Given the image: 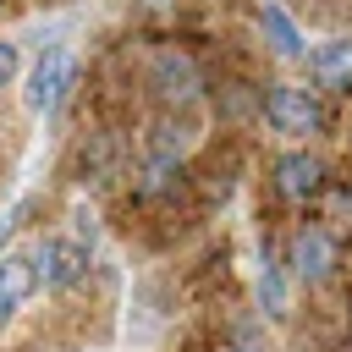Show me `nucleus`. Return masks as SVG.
I'll use <instances>...</instances> for the list:
<instances>
[{
    "instance_id": "1",
    "label": "nucleus",
    "mask_w": 352,
    "mask_h": 352,
    "mask_svg": "<svg viewBox=\"0 0 352 352\" xmlns=\"http://www.w3.org/2000/svg\"><path fill=\"white\" fill-rule=\"evenodd\" d=\"M264 116H270L275 132H319V126H324L319 99H314L308 88H292V82H275V88L264 94Z\"/></svg>"
},
{
    "instance_id": "2",
    "label": "nucleus",
    "mask_w": 352,
    "mask_h": 352,
    "mask_svg": "<svg viewBox=\"0 0 352 352\" xmlns=\"http://www.w3.org/2000/svg\"><path fill=\"white\" fill-rule=\"evenodd\" d=\"M66 82H72V50H50V55H38L33 82H28V110L50 116V110L66 99Z\"/></svg>"
},
{
    "instance_id": "3",
    "label": "nucleus",
    "mask_w": 352,
    "mask_h": 352,
    "mask_svg": "<svg viewBox=\"0 0 352 352\" xmlns=\"http://www.w3.org/2000/svg\"><path fill=\"white\" fill-rule=\"evenodd\" d=\"M319 187H324V165H319L314 154H280V160H275V192H280V198L308 204Z\"/></svg>"
},
{
    "instance_id": "4",
    "label": "nucleus",
    "mask_w": 352,
    "mask_h": 352,
    "mask_svg": "<svg viewBox=\"0 0 352 352\" xmlns=\"http://www.w3.org/2000/svg\"><path fill=\"white\" fill-rule=\"evenodd\" d=\"M154 94H160L165 104H182V99H192V94H198V66H192V55H182V50H165V55L154 60Z\"/></svg>"
},
{
    "instance_id": "5",
    "label": "nucleus",
    "mask_w": 352,
    "mask_h": 352,
    "mask_svg": "<svg viewBox=\"0 0 352 352\" xmlns=\"http://www.w3.org/2000/svg\"><path fill=\"white\" fill-rule=\"evenodd\" d=\"M330 258H336V242H330V231H319V226H302V231L292 236V270H297V280H324Z\"/></svg>"
},
{
    "instance_id": "6",
    "label": "nucleus",
    "mask_w": 352,
    "mask_h": 352,
    "mask_svg": "<svg viewBox=\"0 0 352 352\" xmlns=\"http://www.w3.org/2000/svg\"><path fill=\"white\" fill-rule=\"evenodd\" d=\"M33 286H38L33 258H28V253H6V258H0V324L33 297Z\"/></svg>"
},
{
    "instance_id": "7",
    "label": "nucleus",
    "mask_w": 352,
    "mask_h": 352,
    "mask_svg": "<svg viewBox=\"0 0 352 352\" xmlns=\"http://www.w3.org/2000/svg\"><path fill=\"white\" fill-rule=\"evenodd\" d=\"M33 270L44 275V286H72V280L88 270V253H82L77 242H44L38 258H33Z\"/></svg>"
},
{
    "instance_id": "8",
    "label": "nucleus",
    "mask_w": 352,
    "mask_h": 352,
    "mask_svg": "<svg viewBox=\"0 0 352 352\" xmlns=\"http://www.w3.org/2000/svg\"><path fill=\"white\" fill-rule=\"evenodd\" d=\"M308 72H314V88H324V94H352V44H324Z\"/></svg>"
},
{
    "instance_id": "9",
    "label": "nucleus",
    "mask_w": 352,
    "mask_h": 352,
    "mask_svg": "<svg viewBox=\"0 0 352 352\" xmlns=\"http://www.w3.org/2000/svg\"><path fill=\"white\" fill-rule=\"evenodd\" d=\"M264 33H270V44H275V55H302V38H297V28H292V16L280 11V6H264Z\"/></svg>"
},
{
    "instance_id": "10",
    "label": "nucleus",
    "mask_w": 352,
    "mask_h": 352,
    "mask_svg": "<svg viewBox=\"0 0 352 352\" xmlns=\"http://www.w3.org/2000/svg\"><path fill=\"white\" fill-rule=\"evenodd\" d=\"M258 297L270 314H286V275H280V258L264 248V264H258Z\"/></svg>"
},
{
    "instance_id": "11",
    "label": "nucleus",
    "mask_w": 352,
    "mask_h": 352,
    "mask_svg": "<svg viewBox=\"0 0 352 352\" xmlns=\"http://www.w3.org/2000/svg\"><path fill=\"white\" fill-rule=\"evenodd\" d=\"M214 352H270V346H264V336H258L253 324H231V330L220 336Z\"/></svg>"
},
{
    "instance_id": "12",
    "label": "nucleus",
    "mask_w": 352,
    "mask_h": 352,
    "mask_svg": "<svg viewBox=\"0 0 352 352\" xmlns=\"http://www.w3.org/2000/svg\"><path fill=\"white\" fill-rule=\"evenodd\" d=\"M11 77H16V44H6V38H0V88H6Z\"/></svg>"
}]
</instances>
